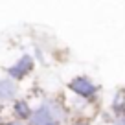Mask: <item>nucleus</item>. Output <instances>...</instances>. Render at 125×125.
<instances>
[{
	"label": "nucleus",
	"mask_w": 125,
	"mask_h": 125,
	"mask_svg": "<svg viewBox=\"0 0 125 125\" xmlns=\"http://www.w3.org/2000/svg\"><path fill=\"white\" fill-rule=\"evenodd\" d=\"M70 88L75 94L83 96V98H92L94 94H96V90H98V86L86 77H75V79L70 81Z\"/></svg>",
	"instance_id": "nucleus-2"
},
{
	"label": "nucleus",
	"mask_w": 125,
	"mask_h": 125,
	"mask_svg": "<svg viewBox=\"0 0 125 125\" xmlns=\"http://www.w3.org/2000/svg\"><path fill=\"white\" fill-rule=\"evenodd\" d=\"M15 94H17L15 83L9 81V79H0V99H2V101L15 98Z\"/></svg>",
	"instance_id": "nucleus-4"
},
{
	"label": "nucleus",
	"mask_w": 125,
	"mask_h": 125,
	"mask_svg": "<svg viewBox=\"0 0 125 125\" xmlns=\"http://www.w3.org/2000/svg\"><path fill=\"white\" fill-rule=\"evenodd\" d=\"M11 125H20V123H11Z\"/></svg>",
	"instance_id": "nucleus-6"
},
{
	"label": "nucleus",
	"mask_w": 125,
	"mask_h": 125,
	"mask_svg": "<svg viewBox=\"0 0 125 125\" xmlns=\"http://www.w3.org/2000/svg\"><path fill=\"white\" fill-rule=\"evenodd\" d=\"M15 112L19 114L20 118H31V110L28 107L26 101H17L15 103Z\"/></svg>",
	"instance_id": "nucleus-5"
},
{
	"label": "nucleus",
	"mask_w": 125,
	"mask_h": 125,
	"mask_svg": "<svg viewBox=\"0 0 125 125\" xmlns=\"http://www.w3.org/2000/svg\"><path fill=\"white\" fill-rule=\"evenodd\" d=\"M31 66H33L31 57H30V55H22V57H20V61L17 62V64H13V66L8 70V74L11 75V77H17V79H19V77H24V75L31 70Z\"/></svg>",
	"instance_id": "nucleus-3"
},
{
	"label": "nucleus",
	"mask_w": 125,
	"mask_h": 125,
	"mask_svg": "<svg viewBox=\"0 0 125 125\" xmlns=\"http://www.w3.org/2000/svg\"><path fill=\"white\" fill-rule=\"evenodd\" d=\"M77 125H85V123H77Z\"/></svg>",
	"instance_id": "nucleus-7"
},
{
	"label": "nucleus",
	"mask_w": 125,
	"mask_h": 125,
	"mask_svg": "<svg viewBox=\"0 0 125 125\" xmlns=\"http://www.w3.org/2000/svg\"><path fill=\"white\" fill-rule=\"evenodd\" d=\"M30 125H59V120L50 105H42L31 114Z\"/></svg>",
	"instance_id": "nucleus-1"
}]
</instances>
